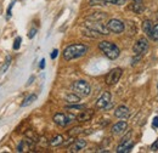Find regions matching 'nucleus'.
Instances as JSON below:
<instances>
[{
  "mask_svg": "<svg viewBox=\"0 0 158 153\" xmlns=\"http://www.w3.org/2000/svg\"><path fill=\"white\" fill-rule=\"evenodd\" d=\"M88 52V46L84 44H72L68 45L63 50V58L66 61H72L81 56H84Z\"/></svg>",
  "mask_w": 158,
  "mask_h": 153,
  "instance_id": "obj_1",
  "label": "nucleus"
},
{
  "mask_svg": "<svg viewBox=\"0 0 158 153\" xmlns=\"http://www.w3.org/2000/svg\"><path fill=\"white\" fill-rule=\"evenodd\" d=\"M99 49L101 50V52L110 60H116L120 55L119 48L116 44H113L112 41H106V40L101 41L99 44Z\"/></svg>",
  "mask_w": 158,
  "mask_h": 153,
  "instance_id": "obj_2",
  "label": "nucleus"
},
{
  "mask_svg": "<svg viewBox=\"0 0 158 153\" xmlns=\"http://www.w3.org/2000/svg\"><path fill=\"white\" fill-rule=\"evenodd\" d=\"M72 91L74 93V94H77L78 96H83V97H85V96H89L90 95V93H91V86H90V84L88 83V81H85V80H77V81H74L73 84H72Z\"/></svg>",
  "mask_w": 158,
  "mask_h": 153,
  "instance_id": "obj_3",
  "label": "nucleus"
},
{
  "mask_svg": "<svg viewBox=\"0 0 158 153\" xmlns=\"http://www.w3.org/2000/svg\"><path fill=\"white\" fill-rule=\"evenodd\" d=\"M85 27L98 32L100 35H108L110 34V31H108L107 26L103 24L101 21H86L85 22Z\"/></svg>",
  "mask_w": 158,
  "mask_h": 153,
  "instance_id": "obj_4",
  "label": "nucleus"
},
{
  "mask_svg": "<svg viewBox=\"0 0 158 153\" xmlns=\"http://www.w3.org/2000/svg\"><path fill=\"white\" fill-rule=\"evenodd\" d=\"M122 74H123V69H122V68H118V67H117V68L111 69V71L108 72V74L106 76V84L110 85V86L116 85L119 81Z\"/></svg>",
  "mask_w": 158,
  "mask_h": 153,
  "instance_id": "obj_5",
  "label": "nucleus"
},
{
  "mask_svg": "<svg viewBox=\"0 0 158 153\" xmlns=\"http://www.w3.org/2000/svg\"><path fill=\"white\" fill-rule=\"evenodd\" d=\"M106 26H107V28H108V31H110V32L116 33V34H120V33H123V32H124V28H125L124 23H123L120 19H110V21H108V23H107Z\"/></svg>",
  "mask_w": 158,
  "mask_h": 153,
  "instance_id": "obj_6",
  "label": "nucleus"
},
{
  "mask_svg": "<svg viewBox=\"0 0 158 153\" xmlns=\"http://www.w3.org/2000/svg\"><path fill=\"white\" fill-rule=\"evenodd\" d=\"M147 50H148V41H147V39H145V38L139 39L138 41L134 44V46H133V51H134V54L138 55V56L143 55Z\"/></svg>",
  "mask_w": 158,
  "mask_h": 153,
  "instance_id": "obj_7",
  "label": "nucleus"
},
{
  "mask_svg": "<svg viewBox=\"0 0 158 153\" xmlns=\"http://www.w3.org/2000/svg\"><path fill=\"white\" fill-rule=\"evenodd\" d=\"M72 119H76V117L74 115H66L63 114V113H56V114L54 115V118H52L54 123L56 125H59V126H62V128L66 126L68 123H71Z\"/></svg>",
  "mask_w": 158,
  "mask_h": 153,
  "instance_id": "obj_8",
  "label": "nucleus"
},
{
  "mask_svg": "<svg viewBox=\"0 0 158 153\" xmlns=\"http://www.w3.org/2000/svg\"><path fill=\"white\" fill-rule=\"evenodd\" d=\"M133 147H134V141L127 139V140H123V141H122V143L117 147L116 151L118 153H128L131 151Z\"/></svg>",
  "mask_w": 158,
  "mask_h": 153,
  "instance_id": "obj_9",
  "label": "nucleus"
},
{
  "mask_svg": "<svg viewBox=\"0 0 158 153\" xmlns=\"http://www.w3.org/2000/svg\"><path fill=\"white\" fill-rule=\"evenodd\" d=\"M110 102H111V94H110L108 91H105V93L99 97V100L96 101V108L103 110Z\"/></svg>",
  "mask_w": 158,
  "mask_h": 153,
  "instance_id": "obj_10",
  "label": "nucleus"
},
{
  "mask_svg": "<svg viewBox=\"0 0 158 153\" xmlns=\"http://www.w3.org/2000/svg\"><path fill=\"white\" fill-rule=\"evenodd\" d=\"M93 117H94V111H93V110H85V111H81V112L76 117V119L78 120L79 123H85V122L91 120Z\"/></svg>",
  "mask_w": 158,
  "mask_h": 153,
  "instance_id": "obj_11",
  "label": "nucleus"
},
{
  "mask_svg": "<svg viewBox=\"0 0 158 153\" xmlns=\"http://www.w3.org/2000/svg\"><path fill=\"white\" fill-rule=\"evenodd\" d=\"M86 147V141L84 140V139H77V140H74L73 141V145L71 146V148H69V152H80L83 148H85Z\"/></svg>",
  "mask_w": 158,
  "mask_h": 153,
  "instance_id": "obj_12",
  "label": "nucleus"
},
{
  "mask_svg": "<svg viewBox=\"0 0 158 153\" xmlns=\"http://www.w3.org/2000/svg\"><path fill=\"white\" fill-rule=\"evenodd\" d=\"M129 108L127 107V106H119L116 108V111H114V115L119 118V119H125V118H128L129 117Z\"/></svg>",
  "mask_w": 158,
  "mask_h": 153,
  "instance_id": "obj_13",
  "label": "nucleus"
},
{
  "mask_svg": "<svg viewBox=\"0 0 158 153\" xmlns=\"http://www.w3.org/2000/svg\"><path fill=\"white\" fill-rule=\"evenodd\" d=\"M127 128H128L127 122L120 120V122L116 123V124L112 126V133H113V134H122V133H124V131L127 130Z\"/></svg>",
  "mask_w": 158,
  "mask_h": 153,
  "instance_id": "obj_14",
  "label": "nucleus"
},
{
  "mask_svg": "<svg viewBox=\"0 0 158 153\" xmlns=\"http://www.w3.org/2000/svg\"><path fill=\"white\" fill-rule=\"evenodd\" d=\"M153 22L151 21V19H145L143 22H142V31L146 33V35L147 37H150L151 38V33H152V29H153Z\"/></svg>",
  "mask_w": 158,
  "mask_h": 153,
  "instance_id": "obj_15",
  "label": "nucleus"
},
{
  "mask_svg": "<svg viewBox=\"0 0 158 153\" xmlns=\"http://www.w3.org/2000/svg\"><path fill=\"white\" fill-rule=\"evenodd\" d=\"M66 102L69 103V105H74V103H79L80 102V96H78L77 94L72 93V94H67L64 97Z\"/></svg>",
  "mask_w": 158,
  "mask_h": 153,
  "instance_id": "obj_16",
  "label": "nucleus"
},
{
  "mask_svg": "<svg viewBox=\"0 0 158 153\" xmlns=\"http://www.w3.org/2000/svg\"><path fill=\"white\" fill-rule=\"evenodd\" d=\"M106 17H107V14H105V12H94L93 15H90L86 19L88 21H102Z\"/></svg>",
  "mask_w": 158,
  "mask_h": 153,
  "instance_id": "obj_17",
  "label": "nucleus"
},
{
  "mask_svg": "<svg viewBox=\"0 0 158 153\" xmlns=\"http://www.w3.org/2000/svg\"><path fill=\"white\" fill-rule=\"evenodd\" d=\"M49 143H50L51 146H54V147L62 145V143H63V136H62V135H56V136H54V137L49 141Z\"/></svg>",
  "mask_w": 158,
  "mask_h": 153,
  "instance_id": "obj_18",
  "label": "nucleus"
},
{
  "mask_svg": "<svg viewBox=\"0 0 158 153\" xmlns=\"http://www.w3.org/2000/svg\"><path fill=\"white\" fill-rule=\"evenodd\" d=\"M37 100V95H34V94H32V95L27 96L24 100H23V102H22V107H27V106H29V105H32L34 101Z\"/></svg>",
  "mask_w": 158,
  "mask_h": 153,
  "instance_id": "obj_19",
  "label": "nucleus"
},
{
  "mask_svg": "<svg viewBox=\"0 0 158 153\" xmlns=\"http://www.w3.org/2000/svg\"><path fill=\"white\" fill-rule=\"evenodd\" d=\"M83 34L86 35V37H90V38H98L100 35L98 32H95V31H93V29H90V28H88V27H85V28L83 29Z\"/></svg>",
  "mask_w": 158,
  "mask_h": 153,
  "instance_id": "obj_20",
  "label": "nucleus"
},
{
  "mask_svg": "<svg viewBox=\"0 0 158 153\" xmlns=\"http://www.w3.org/2000/svg\"><path fill=\"white\" fill-rule=\"evenodd\" d=\"M130 9H131L135 14H141V12H142V10H143L142 4H141V2H136V1H134V4L130 6Z\"/></svg>",
  "mask_w": 158,
  "mask_h": 153,
  "instance_id": "obj_21",
  "label": "nucleus"
},
{
  "mask_svg": "<svg viewBox=\"0 0 158 153\" xmlns=\"http://www.w3.org/2000/svg\"><path fill=\"white\" fill-rule=\"evenodd\" d=\"M80 133H83V129L80 128V126H76V128H73V129H71L69 131H68V134H69V136H77L78 134H80Z\"/></svg>",
  "mask_w": 158,
  "mask_h": 153,
  "instance_id": "obj_22",
  "label": "nucleus"
},
{
  "mask_svg": "<svg viewBox=\"0 0 158 153\" xmlns=\"http://www.w3.org/2000/svg\"><path fill=\"white\" fill-rule=\"evenodd\" d=\"M10 63H11V57H10V56H7V58H6V62H5L4 64H2V67H1L0 72H1V73H5V72H6V69L9 68Z\"/></svg>",
  "mask_w": 158,
  "mask_h": 153,
  "instance_id": "obj_23",
  "label": "nucleus"
},
{
  "mask_svg": "<svg viewBox=\"0 0 158 153\" xmlns=\"http://www.w3.org/2000/svg\"><path fill=\"white\" fill-rule=\"evenodd\" d=\"M85 106L84 105H78V103H74V105H71V106H67V110L68 111H72V110H84Z\"/></svg>",
  "mask_w": 158,
  "mask_h": 153,
  "instance_id": "obj_24",
  "label": "nucleus"
},
{
  "mask_svg": "<svg viewBox=\"0 0 158 153\" xmlns=\"http://www.w3.org/2000/svg\"><path fill=\"white\" fill-rule=\"evenodd\" d=\"M106 4H112V5H124L127 0H105Z\"/></svg>",
  "mask_w": 158,
  "mask_h": 153,
  "instance_id": "obj_25",
  "label": "nucleus"
},
{
  "mask_svg": "<svg viewBox=\"0 0 158 153\" xmlns=\"http://www.w3.org/2000/svg\"><path fill=\"white\" fill-rule=\"evenodd\" d=\"M151 39L158 40V24L153 26V29H152V33H151Z\"/></svg>",
  "mask_w": 158,
  "mask_h": 153,
  "instance_id": "obj_26",
  "label": "nucleus"
},
{
  "mask_svg": "<svg viewBox=\"0 0 158 153\" xmlns=\"http://www.w3.org/2000/svg\"><path fill=\"white\" fill-rule=\"evenodd\" d=\"M89 5H90V6H95V5H106V1H105V0H90V1H89Z\"/></svg>",
  "mask_w": 158,
  "mask_h": 153,
  "instance_id": "obj_27",
  "label": "nucleus"
},
{
  "mask_svg": "<svg viewBox=\"0 0 158 153\" xmlns=\"http://www.w3.org/2000/svg\"><path fill=\"white\" fill-rule=\"evenodd\" d=\"M21 37H17L16 38V40H15V43H14V49L15 50H17V49H20V46H21Z\"/></svg>",
  "mask_w": 158,
  "mask_h": 153,
  "instance_id": "obj_28",
  "label": "nucleus"
},
{
  "mask_svg": "<svg viewBox=\"0 0 158 153\" xmlns=\"http://www.w3.org/2000/svg\"><path fill=\"white\" fill-rule=\"evenodd\" d=\"M151 151H153V152H157L158 151V140H156V141L151 145Z\"/></svg>",
  "mask_w": 158,
  "mask_h": 153,
  "instance_id": "obj_29",
  "label": "nucleus"
},
{
  "mask_svg": "<svg viewBox=\"0 0 158 153\" xmlns=\"http://www.w3.org/2000/svg\"><path fill=\"white\" fill-rule=\"evenodd\" d=\"M35 34H37V29H35V28H32V29L29 31V34H28V38H29V39H32V38H33V37H34V35H35Z\"/></svg>",
  "mask_w": 158,
  "mask_h": 153,
  "instance_id": "obj_30",
  "label": "nucleus"
},
{
  "mask_svg": "<svg viewBox=\"0 0 158 153\" xmlns=\"http://www.w3.org/2000/svg\"><path fill=\"white\" fill-rule=\"evenodd\" d=\"M57 55H59V50H56V49H55V50L51 52V58H52V60H55V58L57 57Z\"/></svg>",
  "mask_w": 158,
  "mask_h": 153,
  "instance_id": "obj_31",
  "label": "nucleus"
},
{
  "mask_svg": "<svg viewBox=\"0 0 158 153\" xmlns=\"http://www.w3.org/2000/svg\"><path fill=\"white\" fill-rule=\"evenodd\" d=\"M152 126H153V128H158V117H155V118H153Z\"/></svg>",
  "mask_w": 158,
  "mask_h": 153,
  "instance_id": "obj_32",
  "label": "nucleus"
},
{
  "mask_svg": "<svg viewBox=\"0 0 158 153\" xmlns=\"http://www.w3.org/2000/svg\"><path fill=\"white\" fill-rule=\"evenodd\" d=\"M12 5H14V2H11L10 6H9V9H7V17L11 16V9H12Z\"/></svg>",
  "mask_w": 158,
  "mask_h": 153,
  "instance_id": "obj_33",
  "label": "nucleus"
},
{
  "mask_svg": "<svg viewBox=\"0 0 158 153\" xmlns=\"http://www.w3.org/2000/svg\"><path fill=\"white\" fill-rule=\"evenodd\" d=\"M45 67V60H41L40 61V69H43Z\"/></svg>",
  "mask_w": 158,
  "mask_h": 153,
  "instance_id": "obj_34",
  "label": "nucleus"
},
{
  "mask_svg": "<svg viewBox=\"0 0 158 153\" xmlns=\"http://www.w3.org/2000/svg\"><path fill=\"white\" fill-rule=\"evenodd\" d=\"M33 79H34V76H31V78H29V81H28V84H31V83L33 81Z\"/></svg>",
  "mask_w": 158,
  "mask_h": 153,
  "instance_id": "obj_35",
  "label": "nucleus"
},
{
  "mask_svg": "<svg viewBox=\"0 0 158 153\" xmlns=\"http://www.w3.org/2000/svg\"><path fill=\"white\" fill-rule=\"evenodd\" d=\"M133 1H136V2H142V0H133Z\"/></svg>",
  "mask_w": 158,
  "mask_h": 153,
  "instance_id": "obj_36",
  "label": "nucleus"
}]
</instances>
